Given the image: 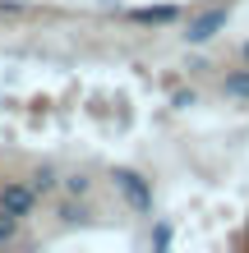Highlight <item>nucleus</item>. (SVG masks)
Wrapping results in <instances>:
<instances>
[{"label":"nucleus","mask_w":249,"mask_h":253,"mask_svg":"<svg viewBox=\"0 0 249 253\" xmlns=\"http://www.w3.org/2000/svg\"><path fill=\"white\" fill-rule=\"evenodd\" d=\"M28 184H33L37 193H55L60 189V175H55V166H37L33 175H28Z\"/></svg>","instance_id":"6"},{"label":"nucleus","mask_w":249,"mask_h":253,"mask_svg":"<svg viewBox=\"0 0 249 253\" xmlns=\"http://www.w3.org/2000/svg\"><path fill=\"white\" fill-rule=\"evenodd\" d=\"M175 19H180L175 5H134L129 9V23H139V28H166Z\"/></svg>","instance_id":"4"},{"label":"nucleus","mask_w":249,"mask_h":253,"mask_svg":"<svg viewBox=\"0 0 249 253\" xmlns=\"http://www.w3.org/2000/svg\"><path fill=\"white\" fill-rule=\"evenodd\" d=\"M111 184H115V193H120L139 216L152 212V180H148V175H139L134 166H115L111 170Z\"/></svg>","instance_id":"1"},{"label":"nucleus","mask_w":249,"mask_h":253,"mask_svg":"<svg viewBox=\"0 0 249 253\" xmlns=\"http://www.w3.org/2000/svg\"><path fill=\"white\" fill-rule=\"evenodd\" d=\"M240 60H245V65H249V42H245V46H240Z\"/></svg>","instance_id":"12"},{"label":"nucleus","mask_w":249,"mask_h":253,"mask_svg":"<svg viewBox=\"0 0 249 253\" xmlns=\"http://www.w3.org/2000/svg\"><path fill=\"white\" fill-rule=\"evenodd\" d=\"M222 92L236 97V101H249V65L236 69V74H226V79H222Z\"/></svg>","instance_id":"5"},{"label":"nucleus","mask_w":249,"mask_h":253,"mask_svg":"<svg viewBox=\"0 0 249 253\" xmlns=\"http://www.w3.org/2000/svg\"><path fill=\"white\" fill-rule=\"evenodd\" d=\"M60 189L69 193V198H88V193H93V180H88V175H65Z\"/></svg>","instance_id":"7"},{"label":"nucleus","mask_w":249,"mask_h":253,"mask_svg":"<svg viewBox=\"0 0 249 253\" xmlns=\"http://www.w3.org/2000/svg\"><path fill=\"white\" fill-rule=\"evenodd\" d=\"M171 106H175V111H189V106H199V92H194V87H180V92H171Z\"/></svg>","instance_id":"9"},{"label":"nucleus","mask_w":249,"mask_h":253,"mask_svg":"<svg viewBox=\"0 0 249 253\" xmlns=\"http://www.w3.org/2000/svg\"><path fill=\"white\" fill-rule=\"evenodd\" d=\"M245 244H249V226H245Z\"/></svg>","instance_id":"13"},{"label":"nucleus","mask_w":249,"mask_h":253,"mask_svg":"<svg viewBox=\"0 0 249 253\" xmlns=\"http://www.w3.org/2000/svg\"><path fill=\"white\" fill-rule=\"evenodd\" d=\"M226 19H231L226 5H203L199 14H189V23H185L180 37L189 42V46H208L217 33H226Z\"/></svg>","instance_id":"2"},{"label":"nucleus","mask_w":249,"mask_h":253,"mask_svg":"<svg viewBox=\"0 0 249 253\" xmlns=\"http://www.w3.org/2000/svg\"><path fill=\"white\" fill-rule=\"evenodd\" d=\"M152 244H157V249H166V244H171V226H166V221L152 230Z\"/></svg>","instance_id":"11"},{"label":"nucleus","mask_w":249,"mask_h":253,"mask_svg":"<svg viewBox=\"0 0 249 253\" xmlns=\"http://www.w3.org/2000/svg\"><path fill=\"white\" fill-rule=\"evenodd\" d=\"M42 203V193L28 184V180H0V207H5L9 216H33V207Z\"/></svg>","instance_id":"3"},{"label":"nucleus","mask_w":249,"mask_h":253,"mask_svg":"<svg viewBox=\"0 0 249 253\" xmlns=\"http://www.w3.org/2000/svg\"><path fill=\"white\" fill-rule=\"evenodd\" d=\"M14 240H19V216H9L5 207H0V249L14 244Z\"/></svg>","instance_id":"8"},{"label":"nucleus","mask_w":249,"mask_h":253,"mask_svg":"<svg viewBox=\"0 0 249 253\" xmlns=\"http://www.w3.org/2000/svg\"><path fill=\"white\" fill-rule=\"evenodd\" d=\"M83 216H88L83 198H79V203H65V207H60V221H83Z\"/></svg>","instance_id":"10"}]
</instances>
